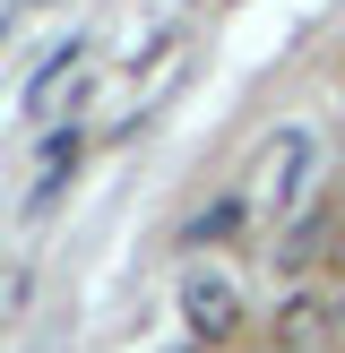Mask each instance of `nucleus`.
<instances>
[{
	"instance_id": "1",
	"label": "nucleus",
	"mask_w": 345,
	"mask_h": 353,
	"mask_svg": "<svg viewBox=\"0 0 345 353\" xmlns=\"http://www.w3.org/2000/svg\"><path fill=\"white\" fill-rule=\"evenodd\" d=\"M310 164H319V138H310L302 121H285V130L259 147V199H268V216H293V207H302Z\"/></svg>"
},
{
	"instance_id": "2",
	"label": "nucleus",
	"mask_w": 345,
	"mask_h": 353,
	"mask_svg": "<svg viewBox=\"0 0 345 353\" xmlns=\"http://www.w3.org/2000/svg\"><path fill=\"white\" fill-rule=\"evenodd\" d=\"M181 319H190L199 345H224L241 327V293L224 285V276H190V285H181Z\"/></svg>"
},
{
	"instance_id": "3",
	"label": "nucleus",
	"mask_w": 345,
	"mask_h": 353,
	"mask_svg": "<svg viewBox=\"0 0 345 353\" xmlns=\"http://www.w3.org/2000/svg\"><path fill=\"white\" fill-rule=\"evenodd\" d=\"M69 69H78V34H69V43H61V52H52V61H43V69H34V86H26V112H43V103H52V86H61V78H69Z\"/></svg>"
},
{
	"instance_id": "4",
	"label": "nucleus",
	"mask_w": 345,
	"mask_h": 353,
	"mask_svg": "<svg viewBox=\"0 0 345 353\" xmlns=\"http://www.w3.org/2000/svg\"><path fill=\"white\" fill-rule=\"evenodd\" d=\"M233 224H241V199H216L207 216H190V233H181V241H199V250H207V241H224Z\"/></svg>"
},
{
	"instance_id": "5",
	"label": "nucleus",
	"mask_w": 345,
	"mask_h": 353,
	"mask_svg": "<svg viewBox=\"0 0 345 353\" xmlns=\"http://www.w3.org/2000/svg\"><path fill=\"white\" fill-rule=\"evenodd\" d=\"M0 43H9V26H0Z\"/></svg>"
}]
</instances>
